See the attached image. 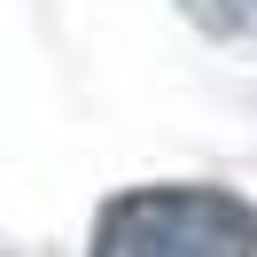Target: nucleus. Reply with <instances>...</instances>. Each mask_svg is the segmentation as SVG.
Masks as SVG:
<instances>
[{
	"instance_id": "nucleus-1",
	"label": "nucleus",
	"mask_w": 257,
	"mask_h": 257,
	"mask_svg": "<svg viewBox=\"0 0 257 257\" xmlns=\"http://www.w3.org/2000/svg\"><path fill=\"white\" fill-rule=\"evenodd\" d=\"M94 257H257V210L226 187H133L94 218Z\"/></svg>"
}]
</instances>
